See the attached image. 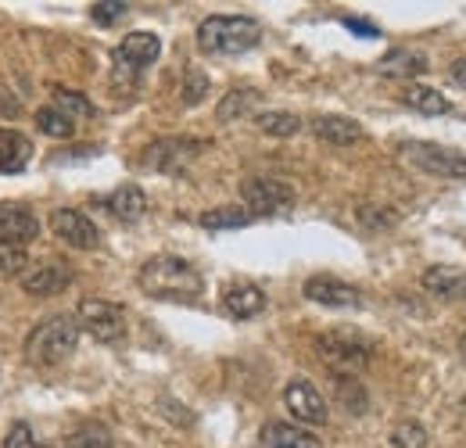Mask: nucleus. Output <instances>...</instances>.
I'll use <instances>...</instances> for the list:
<instances>
[{"instance_id":"nucleus-4","label":"nucleus","mask_w":466,"mask_h":448,"mask_svg":"<svg viewBox=\"0 0 466 448\" xmlns=\"http://www.w3.org/2000/svg\"><path fill=\"white\" fill-rule=\"evenodd\" d=\"M316 351L334 377H359L370 362V344L351 331H327L316 337Z\"/></svg>"},{"instance_id":"nucleus-13","label":"nucleus","mask_w":466,"mask_h":448,"mask_svg":"<svg viewBox=\"0 0 466 448\" xmlns=\"http://www.w3.org/2000/svg\"><path fill=\"white\" fill-rule=\"evenodd\" d=\"M0 237L11 244H29L40 237V219L22 205H0Z\"/></svg>"},{"instance_id":"nucleus-29","label":"nucleus","mask_w":466,"mask_h":448,"mask_svg":"<svg viewBox=\"0 0 466 448\" xmlns=\"http://www.w3.org/2000/svg\"><path fill=\"white\" fill-rule=\"evenodd\" d=\"M55 108L68 115L72 122H76V118H90V115L97 112L79 90H65V87H55Z\"/></svg>"},{"instance_id":"nucleus-8","label":"nucleus","mask_w":466,"mask_h":448,"mask_svg":"<svg viewBox=\"0 0 466 448\" xmlns=\"http://www.w3.org/2000/svg\"><path fill=\"white\" fill-rule=\"evenodd\" d=\"M240 198L248 205L251 216H277L288 212L294 205V190L284 179H266V176H251L240 183Z\"/></svg>"},{"instance_id":"nucleus-14","label":"nucleus","mask_w":466,"mask_h":448,"mask_svg":"<svg viewBox=\"0 0 466 448\" xmlns=\"http://www.w3.org/2000/svg\"><path fill=\"white\" fill-rule=\"evenodd\" d=\"M68 283H72V270L65 262H47V266H36L33 273H22V290L36 298H51Z\"/></svg>"},{"instance_id":"nucleus-24","label":"nucleus","mask_w":466,"mask_h":448,"mask_svg":"<svg viewBox=\"0 0 466 448\" xmlns=\"http://www.w3.org/2000/svg\"><path fill=\"white\" fill-rule=\"evenodd\" d=\"M65 448H116V442H112L108 427H101V423H83V427H76V431L65 438Z\"/></svg>"},{"instance_id":"nucleus-16","label":"nucleus","mask_w":466,"mask_h":448,"mask_svg":"<svg viewBox=\"0 0 466 448\" xmlns=\"http://www.w3.org/2000/svg\"><path fill=\"white\" fill-rule=\"evenodd\" d=\"M431 65L423 51H412V47H395L377 61V72L388 76V79H412V76H423Z\"/></svg>"},{"instance_id":"nucleus-17","label":"nucleus","mask_w":466,"mask_h":448,"mask_svg":"<svg viewBox=\"0 0 466 448\" xmlns=\"http://www.w3.org/2000/svg\"><path fill=\"white\" fill-rule=\"evenodd\" d=\"M105 209H108L116 219H122V223H137V219L147 212V194H144L137 183H122L116 194H108Z\"/></svg>"},{"instance_id":"nucleus-19","label":"nucleus","mask_w":466,"mask_h":448,"mask_svg":"<svg viewBox=\"0 0 466 448\" xmlns=\"http://www.w3.org/2000/svg\"><path fill=\"white\" fill-rule=\"evenodd\" d=\"M262 445L266 448H323L319 438H312L305 427L280 423V420H269V423L262 427Z\"/></svg>"},{"instance_id":"nucleus-3","label":"nucleus","mask_w":466,"mask_h":448,"mask_svg":"<svg viewBox=\"0 0 466 448\" xmlns=\"http://www.w3.org/2000/svg\"><path fill=\"white\" fill-rule=\"evenodd\" d=\"M79 344V323L76 316H51L25 337V362L29 366H58Z\"/></svg>"},{"instance_id":"nucleus-37","label":"nucleus","mask_w":466,"mask_h":448,"mask_svg":"<svg viewBox=\"0 0 466 448\" xmlns=\"http://www.w3.org/2000/svg\"><path fill=\"white\" fill-rule=\"evenodd\" d=\"M460 351H463V359H466V334H463V341H460Z\"/></svg>"},{"instance_id":"nucleus-26","label":"nucleus","mask_w":466,"mask_h":448,"mask_svg":"<svg viewBox=\"0 0 466 448\" xmlns=\"http://www.w3.org/2000/svg\"><path fill=\"white\" fill-rule=\"evenodd\" d=\"M36 126H40V133H47V137H55V140H65V137L76 133V122L65 112H58L55 105H47V108L36 112Z\"/></svg>"},{"instance_id":"nucleus-23","label":"nucleus","mask_w":466,"mask_h":448,"mask_svg":"<svg viewBox=\"0 0 466 448\" xmlns=\"http://www.w3.org/2000/svg\"><path fill=\"white\" fill-rule=\"evenodd\" d=\"M258 101H262L258 90H230V94L223 97V105H219V122H237V118L251 115Z\"/></svg>"},{"instance_id":"nucleus-11","label":"nucleus","mask_w":466,"mask_h":448,"mask_svg":"<svg viewBox=\"0 0 466 448\" xmlns=\"http://www.w3.org/2000/svg\"><path fill=\"white\" fill-rule=\"evenodd\" d=\"M162 55V40L155 36V33H129L122 44L116 47V65L118 72H129V76H137V72H144L147 65H155Z\"/></svg>"},{"instance_id":"nucleus-21","label":"nucleus","mask_w":466,"mask_h":448,"mask_svg":"<svg viewBox=\"0 0 466 448\" xmlns=\"http://www.w3.org/2000/svg\"><path fill=\"white\" fill-rule=\"evenodd\" d=\"M223 309L230 312L233 320H251L266 309V294L255 283H237L223 294Z\"/></svg>"},{"instance_id":"nucleus-12","label":"nucleus","mask_w":466,"mask_h":448,"mask_svg":"<svg viewBox=\"0 0 466 448\" xmlns=\"http://www.w3.org/2000/svg\"><path fill=\"white\" fill-rule=\"evenodd\" d=\"M301 290H305L309 301L327 305V309H359L362 305V294L351 283H341L334 277H309Z\"/></svg>"},{"instance_id":"nucleus-15","label":"nucleus","mask_w":466,"mask_h":448,"mask_svg":"<svg viewBox=\"0 0 466 448\" xmlns=\"http://www.w3.org/2000/svg\"><path fill=\"white\" fill-rule=\"evenodd\" d=\"M312 133L323 140V144H334V148H349V144H359L366 133L355 118H345V115H319L312 122Z\"/></svg>"},{"instance_id":"nucleus-2","label":"nucleus","mask_w":466,"mask_h":448,"mask_svg":"<svg viewBox=\"0 0 466 448\" xmlns=\"http://www.w3.org/2000/svg\"><path fill=\"white\" fill-rule=\"evenodd\" d=\"M258 40H262V25L244 15H208L198 25V47L216 57L244 55V51L258 47Z\"/></svg>"},{"instance_id":"nucleus-30","label":"nucleus","mask_w":466,"mask_h":448,"mask_svg":"<svg viewBox=\"0 0 466 448\" xmlns=\"http://www.w3.org/2000/svg\"><path fill=\"white\" fill-rule=\"evenodd\" d=\"M334 388H338V398L345 402V409H349L351 416H362V412H366L370 398H366L362 384H359L355 377H334Z\"/></svg>"},{"instance_id":"nucleus-35","label":"nucleus","mask_w":466,"mask_h":448,"mask_svg":"<svg viewBox=\"0 0 466 448\" xmlns=\"http://www.w3.org/2000/svg\"><path fill=\"white\" fill-rule=\"evenodd\" d=\"M449 79H452L456 87H466V57H463V61H456V65L449 68Z\"/></svg>"},{"instance_id":"nucleus-5","label":"nucleus","mask_w":466,"mask_h":448,"mask_svg":"<svg viewBox=\"0 0 466 448\" xmlns=\"http://www.w3.org/2000/svg\"><path fill=\"white\" fill-rule=\"evenodd\" d=\"M76 323L79 331L101 341V344H116L126 337V312L116 301H105V298H83L79 309H76Z\"/></svg>"},{"instance_id":"nucleus-31","label":"nucleus","mask_w":466,"mask_h":448,"mask_svg":"<svg viewBox=\"0 0 466 448\" xmlns=\"http://www.w3.org/2000/svg\"><path fill=\"white\" fill-rule=\"evenodd\" d=\"M22 266H29L25 248L22 244H11V240H0V277L22 273Z\"/></svg>"},{"instance_id":"nucleus-34","label":"nucleus","mask_w":466,"mask_h":448,"mask_svg":"<svg viewBox=\"0 0 466 448\" xmlns=\"http://www.w3.org/2000/svg\"><path fill=\"white\" fill-rule=\"evenodd\" d=\"M208 94V79L201 72H190L187 83H183V105H201Z\"/></svg>"},{"instance_id":"nucleus-9","label":"nucleus","mask_w":466,"mask_h":448,"mask_svg":"<svg viewBox=\"0 0 466 448\" xmlns=\"http://www.w3.org/2000/svg\"><path fill=\"white\" fill-rule=\"evenodd\" d=\"M284 402L291 409V416L298 423H309V427H323L330 420V409H327V398L316 392L305 377H294L284 392Z\"/></svg>"},{"instance_id":"nucleus-25","label":"nucleus","mask_w":466,"mask_h":448,"mask_svg":"<svg viewBox=\"0 0 466 448\" xmlns=\"http://www.w3.org/2000/svg\"><path fill=\"white\" fill-rule=\"evenodd\" d=\"M255 126L269 137H294L301 129V118L294 112H262L255 115Z\"/></svg>"},{"instance_id":"nucleus-7","label":"nucleus","mask_w":466,"mask_h":448,"mask_svg":"<svg viewBox=\"0 0 466 448\" xmlns=\"http://www.w3.org/2000/svg\"><path fill=\"white\" fill-rule=\"evenodd\" d=\"M402 158L412 162L416 168H423V172H431V176H449V179L466 176V155L463 151H452V148H441V144L406 140V144H402Z\"/></svg>"},{"instance_id":"nucleus-6","label":"nucleus","mask_w":466,"mask_h":448,"mask_svg":"<svg viewBox=\"0 0 466 448\" xmlns=\"http://www.w3.org/2000/svg\"><path fill=\"white\" fill-rule=\"evenodd\" d=\"M208 148V140H194V137H166V140H155L147 151H144V166L155 168V172H169V176H183L190 162Z\"/></svg>"},{"instance_id":"nucleus-10","label":"nucleus","mask_w":466,"mask_h":448,"mask_svg":"<svg viewBox=\"0 0 466 448\" xmlns=\"http://www.w3.org/2000/svg\"><path fill=\"white\" fill-rule=\"evenodd\" d=\"M51 229H55V237H61L68 248H79V251H94L101 244V229L90 223L79 209H58L51 216Z\"/></svg>"},{"instance_id":"nucleus-20","label":"nucleus","mask_w":466,"mask_h":448,"mask_svg":"<svg viewBox=\"0 0 466 448\" xmlns=\"http://www.w3.org/2000/svg\"><path fill=\"white\" fill-rule=\"evenodd\" d=\"M33 158V144L29 137H22L18 129H0V172L11 176V172H22Z\"/></svg>"},{"instance_id":"nucleus-22","label":"nucleus","mask_w":466,"mask_h":448,"mask_svg":"<svg viewBox=\"0 0 466 448\" xmlns=\"http://www.w3.org/2000/svg\"><path fill=\"white\" fill-rule=\"evenodd\" d=\"M402 105L420 115H445L452 108V105H449L438 90H431V87H409L406 94H402Z\"/></svg>"},{"instance_id":"nucleus-27","label":"nucleus","mask_w":466,"mask_h":448,"mask_svg":"<svg viewBox=\"0 0 466 448\" xmlns=\"http://www.w3.org/2000/svg\"><path fill=\"white\" fill-rule=\"evenodd\" d=\"M431 445V434L423 423L416 420H402L391 427V448H427Z\"/></svg>"},{"instance_id":"nucleus-33","label":"nucleus","mask_w":466,"mask_h":448,"mask_svg":"<svg viewBox=\"0 0 466 448\" xmlns=\"http://www.w3.org/2000/svg\"><path fill=\"white\" fill-rule=\"evenodd\" d=\"M4 448H47L40 438H36V431L22 420V423H15L11 431H7V438H4Z\"/></svg>"},{"instance_id":"nucleus-18","label":"nucleus","mask_w":466,"mask_h":448,"mask_svg":"<svg viewBox=\"0 0 466 448\" xmlns=\"http://www.w3.org/2000/svg\"><path fill=\"white\" fill-rule=\"evenodd\" d=\"M423 287L445 301H463L466 298V273L452 270V266H431L423 273Z\"/></svg>"},{"instance_id":"nucleus-1","label":"nucleus","mask_w":466,"mask_h":448,"mask_svg":"<svg viewBox=\"0 0 466 448\" xmlns=\"http://www.w3.org/2000/svg\"><path fill=\"white\" fill-rule=\"evenodd\" d=\"M140 287L151 298H166V301H194L201 294V273L179 259V255H155L144 262L140 270Z\"/></svg>"},{"instance_id":"nucleus-32","label":"nucleus","mask_w":466,"mask_h":448,"mask_svg":"<svg viewBox=\"0 0 466 448\" xmlns=\"http://www.w3.org/2000/svg\"><path fill=\"white\" fill-rule=\"evenodd\" d=\"M126 15H129V4H126V0H101V4L90 7V18H94L97 25H112V22L126 18Z\"/></svg>"},{"instance_id":"nucleus-36","label":"nucleus","mask_w":466,"mask_h":448,"mask_svg":"<svg viewBox=\"0 0 466 448\" xmlns=\"http://www.w3.org/2000/svg\"><path fill=\"white\" fill-rule=\"evenodd\" d=\"M345 25L355 29V33H366V36H377V29L370 25V22H359V18H345Z\"/></svg>"},{"instance_id":"nucleus-28","label":"nucleus","mask_w":466,"mask_h":448,"mask_svg":"<svg viewBox=\"0 0 466 448\" xmlns=\"http://www.w3.org/2000/svg\"><path fill=\"white\" fill-rule=\"evenodd\" d=\"M198 223L205 226V229H240V226L251 223V212L248 209H212Z\"/></svg>"}]
</instances>
